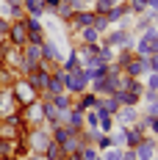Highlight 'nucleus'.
<instances>
[{"instance_id":"1","label":"nucleus","mask_w":158,"mask_h":160,"mask_svg":"<svg viewBox=\"0 0 158 160\" xmlns=\"http://www.w3.org/2000/svg\"><path fill=\"white\" fill-rule=\"evenodd\" d=\"M133 52H136V58H150V55H155V52H158V28H155V25L136 36Z\"/></svg>"},{"instance_id":"2","label":"nucleus","mask_w":158,"mask_h":160,"mask_svg":"<svg viewBox=\"0 0 158 160\" xmlns=\"http://www.w3.org/2000/svg\"><path fill=\"white\" fill-rule=\"evenodd\" d=\"M11 94H14L17 108H28V105H33V102L39 99L36 88H33V86H31L25 78H17L14 83H11Z\"/></svg>"},{"instance_id":"3","label":"nucleus","mask_w":158,"mask_h":160,"mask_svg":"<svg viewBox=\"0 0 158 160\" xmlns=\"http://www.w3.org/2000/svg\"><path fill=\"white\" fill-rule=\"evenodd\" d=\"M64 91H67V94H72V97L89 91V78H86V72H83V69L64 72Z\"/></svg>"},{"instance_id":"4","label":"nucleus","mask_w":158,"mask_h":160,"mask_svg":"<svg viewBox=\"0 0 158 160\" xmlns=\"http://www.w3.org/2000/svg\"><path fill=\"white\" fill-rule=\"evenodd\" d=\"M50 141L53 138H50L47 127H28V152L31 155H45V149H47Z\"/></svg>"},{"instance_id":"5","label":"nucleus","mask_w":158,"mask_h":160,"mask_svg":"<svg viewBox=\"0 0 158 160\" xmlns=\"http://www.w3.org/2000/svg\"><path fill=\"white\" fill-rule=\"evenodd\" d=\"M92 19H95V11L92 8H78L72 14V19L67 22V33H78L83 28H92Z\"/></svg>"},{"instance_id":"6","label":"nucleus","mask_w":158,"mask_h":160,"mask_svg":"<svg viewBox=\"0 0 158 160\" xmlns=\"http://www.w3.org/2000/svg\"><path fill=\"white\" fill-rule=\"evenodd\" d=\"M22 22H25V31H28V44H42V42L47 39V33H45V22H42V19L25 17Z\"/></svg>"},{"instance_id":"7","label":"nucleus","mask_w":158,"mask_h":160,"mask_svg":"<svg viewBox=\"0 0 158 160\" xmlns=\"http://www.w3.org/2000/svg\"><path fill=\"white\" fill-rule=\"evenodd\" d=\"M122 75H128V78H136V80H144L147 75H150V64H147V58H130L125 64V69H122Z\"/></svg>"},{"instance_id":"8","label":"nucleus","mask_w":158,"mask_h":160,"mask_svg":"<svg viewBox=\"0 0 158 160\" xmlns=\"http://www.w3.org/2000/svg\"><path fill=\"white\" fill-rule=\"evenodd\" d=\"M139 116H142V111H139V108L122 105L119 111L114 113V122H117V127H133V124L139 122Z\"/></svg>"},{"instance_id":"9","label":"nucleus","mask_w":158,"mask_h":160,"mask_svg":"<svg viewBox=\"0 0 158 160\" xmlns=\"http://www.w3.org/2000/svg\"><path fill=\"white\" fill-rule=\"evenodd\" d=\"M136 158L139 160H153V158H158V141L147 132L142 138V144L136 146Z\"/></svg>"},{"instance_id":"10","label":"nucleus","mask_w":158,"mask_h":160,"mask_svg":"<svg viewBox=\"0 0 158 160\" xmlns=\"http://www.w3.org/2000/svg\"><path fill=\"white\" fill-rule=\"evenodd\" d=\"M8 42H11L17 50H22L25 44H28V31H25V22H22V19L11 22V31H8Z\"/></svg>"},{"instance_id":"11","label":"nucleus","mask_w":158,"mask_h":160,"mask_svg":"<svg viewBox=\"0 0 158 160\" xmlns=\"http://www.w3.org/2000/svg\"><path fill=\"white\" fill-rule=\"evenodd\" d=\"M14 111H17V102H14V94H11V86H0V119Z\"/></svg>"},{"instance_id":"12","label":"nucleus","mask_w":158,"mask_h":160,"mask_svg":"<svg viewBox=\"0 0 158 160\" xmlns=\"http://www.w3.org/2000/svg\"><path fill=\"white\" fill-rule=\"evenodd\" d=\"M28 83H31L33 88H36V94L42 97L45 94V88H47V80H50V72L47 69H42V66H39V69H36V72H31V75H28Z\"/></svg>"},{"instance_id":"13","label":"nucleus","mask_w":158,"mask_h":160,"mask_svg":"<svg viewBox=\"0 0 158 160\" xmlns=\"http://www.w3.org/2000/svg\"><path fill=\"white\" fill-rule=\"evenodd\" d=\"M22 8H25V17L45 19V0H22Z\"/></svg>"},{"instance_id":"14","label":"nucleus","mask_w":158,"mask_h":160,"mask_svg":"<svg viewBox=\"0 0 158 160\" xmlns=\"http://www.w3.org/2000/svg\"><path fill=\"white\" fill-rule=\"evenodd\" d=\"M97 99H100L97 94H92V91H83V94L75 97V108H78V111H92V108H97Z\"/></svg>"},{"instance_id":"15","label":"nucleus","mask_w":158,"mask_h":160,"mask_svg":"<svg viewBox=\"0 0 158 160\" xmlns=\"http://www.w3.org/2000/svg\"><path fill=\"white\" fill-rule=\"evenodd\" d=\"M50 102L56 105V111H58V113H64V111H72V105H75V97L64 91V94H56Z\"/></svg>"},{"instance_id":"16","label":"nucleus","mask_w":158,"mask_h":160,"mask_svg":"<svg viewBox=\"0 0 158 160\" xmlns=\"http://www.w3.org/2000/svg\"><path fill=\"white\" fill-rule=\"evenodd\" d=\"M125 14H130V6H128V3H117V6H114V8H111L106 17H108V22H111V25H117V22H119V19H122Z\"/></svg>"},{"instance_id":"17","label":"nucleus","mask_w":158,"mask_h":160,"mask_svg":"<svg viewBox=\"0 0 158 160\" xmlns=\"http://www.w3.org/2000/svg\"><path fill=\"white\" fill-rule=\"evenodd\" d=\"M92 28H95V31L103 36V33H108L114 25L108 22V17H106V14H95V19H92Z\"/></svg>"},{"instance_id":"18","label":"nucleus","mask_w":158,"mask_h":160,"mask_svg":"<svg viewBox=\"0 0 158 160\" xmlns=\"http://www.w3.org/2000/svg\"><path fill=\"white\" fill-rule=\"evenodd\" d=\"M69 135H72V130H69V127H64V124H56V127L50 130V138H53L56 144H64Z\"/></svg>"},{"instance_id":"19","label":"nucleus","mask_w":158,"mask_h":160,"mask_svg":"<svg viewBox=\"0 0 158 160\" xmlns=\"http://www.w3.org/2000/svg\"><path fill=\"white\" fill-rule=\"evenodd\" d=\"M45 160H64V149H61V144L50 141L47 149H45Z\"/></svg>"},{"instance_id":"20","label":"nucleus","mask_w":158,"mask_h":160,"mask_svg":"<svg viewBox=\"0 0 158 160\" xmlns=\"http://www.w3.org/2000/svg\"><path fill=\"white\" fill-rule=\"evenodd\" d=\"M136 52L133 50H117V55H114V66H119V69H125V64L133 58Z\"/></svg>"},{"instance_id":"21","label":"nucleus","mask_w":158,"mask_h":160,"mask_svg":"<svg viewBox=\"0 0 158 160\" xmlns=\"http://www.w3.org/2000/svg\"><path fill=\"white\" fill-rule=\"evenodd\" d=\"M97 130H100V132H106V135H111V132L117 130L114 116H100V124H97Z\"/></svg>"},{"instance_id":"22","label":"nucleus","mask_w":158,"mask_h":160,"mask_svg":"<svg viewBox=\"0 0 158 160\" xmlns=\"http://www.w3.org/2000/svg\"><path fill=\"white\" fill-rule=\"evenodd\" d=\"M114 6H117L114 0H95V3H92V11H95V14H108Z\"/></svg>"},{"instance_id":"23","label":"nucleus","mask_w":158,"mask_h":160,"mask_svg":"<svg viewBox=\"0 0 158 160\" xmlns=\"http://www.w3.org/2000/svg\"><path fill=\"white\" fill-rule=\"evenodd\" d=\"M83 124H86V127H97V124H100V113H97L95 108H92V111H83Z\"/></svg>"},{"instance_id":"24","label":"nucleus","mask_w":158,"mask_h":160,"mask_svg":"<svg viewBox=\"0 0 158 160\" xmlns=\"http://www.w3.org/2000/svg\"><path fill=\"white\" fill-rule=\"evenodd\" d=\"M80 160H100V152H97L95 146H80Z\"/></svg>"},{"instance_id":"25","label":"nucleus","mask_w":158,"mask_h":160,"mask_svg":"<svg viewBox=\"0 0 158 160\" xmlns=\"http://www.w3.org/2000/svg\"><path fill=\"white\" fill-rule=\"evenodd\" d=\"M100 158L103 160H122V149L111 146V149H106V152H100Z\"/></svg>"},{"instance_id":"26","label":"nucleus","mask_w":158,"mask_h":160,"mask_svg":"<svg viewBox=\"0 0 158 160\" xmlns=\"http://www.w3.org/2000/svg\"><path fill=\"white\" fill-rule=\"evenodd\" d=\"M144 88H147V91H158V72H150V75L144 78Z\"/></svg>"},{"instance_id":"27","label":"nucleus","mask_w":158,"mask_h":160,"mask_svg":"<svg viewBox=\"0 0 158 160\" xmlns=\"http://www.w3.org/2000/svg\"><path fill=\"white\" fill-rule=\"evenodd\" d=\"M8 31H11V19L0 17V39H8Z\"/></svg>"},{"instance_id":"28","label":"nucleus","mask_w":158,"mask_h":160,"mask_svg":"<svg viewBox=\"0 0 158 160\" xmlns=\"http://www.w3.org/2000/svg\"><path fill=\"white\" fill-rule=\"evenodd\" d=\"M111 146H114L111 144V135H100V141L95 144V149L97 152H106V149H111Z\"/></svg>"},{"instance_id":"29","label":"nucleus","mask_w":158,"mask_h":160,"mask_svg":"<svg viewBox=\"0 0 158 160\" xmlns=\"http://www.w3.org/2000/svg\"><path fill=\"white\" fill-rule=\"evenodd\" d=\"M58 3H61V0H45V17L53 14V11L58 8Z\"/></svg>"},{"instance_id":"30","label":"nucleus","mask_w":158,"mask_h":160,"mask_svg":"<svg viewBox=\"0 0 158 160\" xmlns=\"http://www.w3.org/2000/svg\"><path fill=\"white\" fill-rule=\"evenodd\" d=\"M147 64H150V72H158V52L147 58Z\"/></svg>"},{"instance_id":"31","label":"nucleus","mask_w":158,"mask_h":160,"mask_svg":"<svg viewBox=\"0 0 158 160\" xmlns=\"http://www.w3.org/2000/svg\"><path fill=\"white\" fill-rule=\"evenodd\" d=\"M122 160H139L136 158V149H122Z\"/></svg>"},{"instance_id":"32","label":"nucleus","mask_w":158,"mask_h":160,"mask_svg":"<svg viewBox=\"0 0 158 160\" xmlns=\"http://www.w3.org/2000/svg\"><path fill=\"white\" fill-rule=\"evenodd\" d=\"M64 3H69V6H72L75 11H78V8H89V6H86L83 0H64Z\"/></svg>"},{"instance_id":"33","label":"nucleus","mask_w":158,"mask_h":160,"mask_svg":"<svg viewBox=\"0 0 158 160\" xmlns=\"http://www.w3.org/2000/svg\"><path fill=\"white\" fill-rule=\"evenodd\" d=\"M147 11L158 17V0H147Z\"/></svg>"},{"instance_id":"34","label":"nucleus","mask_w":158,"mask_h":160,"mask_svg":"<svg viewBox=\"0 0 158 160\" xmlns=\"http://www.w3.org/2000/svg\"><path fill=\"white\" fill-rule=\"evenodd\" d=\"M83 3H86V6H89V8H92V3H95V0H83Z\"/></svg>"},{"instance_id":"35","label":"nucleus","mask_w":158,"mask_h":160,"mask_svg":"<svg viewBox=\"0 0 158 160\" xmlns=\"http://www.w3.org/2000/svg\"><path fill=\"white\" fill-rule=\"evenodd\" d=\"M114 3H128V0H114Z\"/></svg>"},{"instance_id":"36","label":"nucleus","mask_w":158,"mask_h":160,"mask_svg":"<svg viewBox=\"0 0 158 160\" xmlns=\"http://www.w3.org/2000/svg\"><path fill=\"white\" fill-rule=\"evenodd\" d=\"M153 25H155V28H158V17H155V22H153Z\"/></svg>"},{"instance_id":"37","label":"nucleus","mask_w":158,"mask_h":160,"mask_svg":"<svg viewBox=\"0 0 158 160\" xmlns=\"http://www.w3.org/2000/svg\"><path fill=\"white\" fill-rule=\"evenodd\" d=\"M153 160H158V158H153Z\"/></svg>"},{"instance_id":"38","label":"nucleus","mask_w":158,"mask_h":160,"mask_svg":"<svg viewBox=\"0 0 158 160\" xmlns=\"http://www.w3.org/2000/svg\"><path fill=\"white\" fill-rule=\"evenodd\" d=\"M0 17H3V14H0Z\"/></svg>"}]
</instances>
